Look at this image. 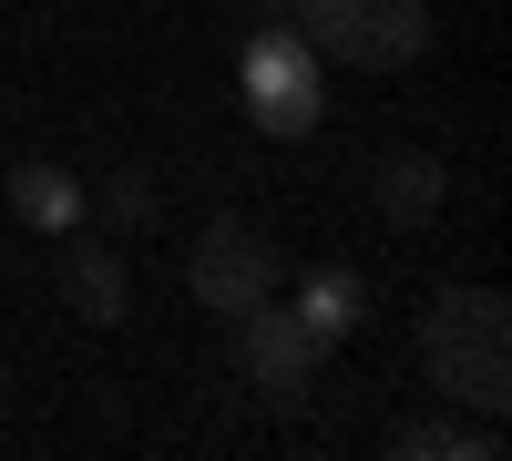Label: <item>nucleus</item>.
<instances>
[{"label": "nucleus", "mask_w": 512, "mask_h": 461, "mask_svg": "<svg viewBox=\"0 0 512 461\" xmlns=\"http://www.w3.org/2000/svg\"><path fill=\"white\" fill-rule=\"evenodd\" d=\"M297 318H308L318 339H349V328H359V277H349V267H318L308 298H297Z\"/></svg>", "instance_id": "obj_10"}, {"label": "nucleus", "mask_w": 512, "mask_h": 461, "mask_svg": "<svg viewBox=\"0 0 512 461\" xmlns=\"http://www.w3.org/2000/svg\"><path fill=\"white\" fill-rule=\"evenodd\" d=\"M62 298H72V318H93V328H113L123 308H134V277H123V257H113V246H93V236H72V257H62Z\"/></svg>", "instance_id": "obj_7"}, {"label": "nucleus", "mask_w": 512, "mask_h": 461, "mask_svg": "<svg viewBox=\"0 0 512 461\" xmlns=\"http://www.w3.org/2000/svg\"><path fill=\"white\" fill-rule=\"evenodd\" d=\"M246 113L267 123V134H308L318 123V52L297 31H277V21L246 41Z\"/></svg>", "instance_id": "obj_4"}, {"label": "nucleus", "mask_w": 512, "mask_h": 461, "mask_svg": "<svg viewBox=\"0 0 512 461\" xmlns=\"http://www.w3.org/2000/svg\"><path fill=\"white\" fill-rule=\"evenodd\" d=\"M11 216L41 226V236H72L82 226V185L62 175V164H21V175H11Z\"/></svg>", "instance_id": "obj_8"}, {"label": "nucleus", "mask_w": 512, "mask_h": 461, "mask_svg": "<svg viewBox=\"0 0 512 461\" xmlns=\"http://www.w3.org/2000/svg\"><path fill=\"white\" fill-rule=\"evenodd\" d=\"M441 195H451V164L431 154V144H400V154H379L369 164V205H379V226H400V236H420L441 216Z\"/></svg>", "instance_id": "obj_6"}, {"label": "nucleus", "mask_w": 512, "mask_h": 461, "mask_svg": "<svg viewBox=\"0 0 512 461\" xmlns=\"http://www.w3.org/2000/svg\"><path fill=\"white\" fill-rule=\"evenodd\" d=\"M226 328H236V369H246V380L267 390L277 410H297V400H308V380H318V359H328V339H318V328L297 318V308H277V298H256V308H236Z\"/></svg>", "instance_id": "obj_2"}, {"label": "nucleus", "mask_w": 512, "mask_h": 461, "mask_svg": "<svg viewBox=\"0 0 512 461\" xmlns=\"http://www.w3.org/2000/svg\"><path fill=\"white\" fill-rule=\"evenodd\" d=\"M390 451L400 461H492L502 451V421H410Z\"/></svg>", "instance_id": "obj_9"}, {"label": "nucleus", "mask_w": 512, "mask_h": 461, "mask_svg": "<svg viewBox=\"0 0 512 461\" xmlns=\"http://www.w3.org/2000/svg\"><path fill=\"white\" fill-rule=\"evenodd\" d=\"M420 52H431V0H349L338 62H369V72H410Z\"/></svg>", "instance_id": "obj_5"}, {"label": "nucleus", "mask_w": 512, "mask_h": 461, "mask_svg": "<svg viewBox=\"0 0 512 461\" xmlns=\"http://www.w3.org/2000/svg\"><path fill=\"white\" fill-rule=\"evenodd\" d=\"M185 277H195V308H205V318H236V308H256V298H277V246H267V226L216 216Z\"/></svg>", "instance_id": "obj_3"}, {"label": "nucleus", "mask_w": 512, "mask_h": 461, "mask_svg": "<svg viewBox=\"0 0 512 461\" xmlns=\"http://www.w3.org/2000/svg\"><path fill=\"white\" fill-rule=\"evenodd\" d=\"M420 359L461 410L502 421L512 410V298L502 287H441L431 318H420Z\"/></svg>", "instance_id": "obj_1"}]
</instances>
